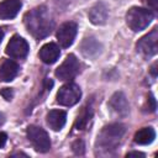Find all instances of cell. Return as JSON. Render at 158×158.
Returning a JSON list of instances; mask_svg holds the SVG:
<instances>
[{
	"instance_id": "cell-1",
	"label": "cell",
	"mask_w": 158,
	"mask_h": 158,
	"mask_svg": "<svg viewBox=\"0 0 158 158\" xmlns=\"http://www.w3.org/2000/svg\"><path fill=\"white\" fill-rule=\"evenodd\" d=\"M23 22L27 31L37 40L48 36L53 28V20L44 6L28 11L23 17Z\"/></svg>"
},
{
	"instance_id": "cell-2",
	"label": "cell",
	"mask_w": 158,
	"mask_h": 158,
	"mask_svg": "<svg viewBox=\"0 0 158 158\" xmlns=\"http://www.w3.org/2000/svg\"><path fill=\"white\" fill-rule=\"evenodd\" d=\"M125 133V126L121 123H111L105 126L96 138V151L99 154H110L118 146Z\"/></svg>"
},
{
	"instance_id": "cell-3",
	"label": "cell",
	"mask_w": 158,
	"mask_h": 158,
	"mask_svg": "<svg viewBox=\"0 0 158 158\" xmlns=\"http://www.w3.org/2000/svg\"><path fill=\"white\" fill-rule=\"evenodd\" d=\"M152 20H153L152 11L138 6L131 7L126 14V23L135 32L144 30L152 22Z\"/></svg>"
},
{
	"instance_id": "cell-4",
	"label": "cell",
	"mask_w": 158,
	"mask_h": 158,
	"mask_svg": "<svg viewBox=\"0 0 158 158\" xmlns=\"http://www.w3.org/2000/svg\"><path fill=\"white\" fill-rule=\"evenodd\" d=\"M27 138L31 142V144L33 146V148L37 152L44 153L47 151H49L51 148V139L48 133L40 126L36 125H30L27 127Z\"/></svg>"
},
{
	"instance_id": "cell-5",
	"label": "cell",
	"mask_w": 158,
	"mask_h": 158,
	"mask_svg": "<svg viewBox=\"0 0 158 158\" xmlns=\"http://www.w3.org/2000/svg\"><path fill=\"white\" fill-rule=\"evenodd\" d=\"M81 96V90L75 83H67L59 88L57 93V102L63 106L75 105Z\"/></svg>"
},
{
	"instance_id": "cell-6",
	"label": "cell",
	"mask_w": 158,
	"mask_h": 158,
	"mask_svg": "<svg viewBox=\"0 0 158 158\" xmlns=\"http://www.w3.org/2000/svg\"><path fill=\"white\" fill-rule=\"evenodd\" d=\"M137 51L143 57H152L158 51V31L157 28H153L149 33L141 37L137 42Z\"/></svg>"
},
{
	"instance_id": "cell-7",
	"label": "cell",
	"mask_w": 158,
	"mask_h": 158,
	"mask_svg": "<svg viewBox=\"0 0 158 158\" xmlns=\"http://www.w3.org/2000/svg\"><path fill=\"white\" fill-rule=\"evenodd\" d=\"M79 72V62L74 54H68L64 62L56 69V77L59 80H72Z\"/></svg>"
},
{
	"instance_id": "cell-8",
	"label": "cell",
	"mask_w": 158,
	"mask_h": 158,
	"mask_svg": "<svg viewBox=\"0 0 158 158\" xmlns=\"http://www.w3.org/2000/svg\"><path fill=\"white\" fill-rule=\"evenodd\" d=\"M28 43L26 42V40H23L22 37L15 35L11 37V40L9 41L7 46H6V54L10 56L11 58L15 59H21L25 58L28 53Z\"/></svg>"
},
{
	"instance_id": "cell-9",
	"label": "cell",
	"mask_w": 158,
	"mask_h": 158,
	"mask_svg": "<svg viewBox=\"0 0 158 158\" xmlns=\"http://www.w3.org/2000/svg\"><path fill=\"white\" fill-rule=\"evenodd\" d=\"M77 30H78L77 23L72 22V21L64 22L59 26L56 36H57L59 44L63 48H68L69 46H72V43L74 42V38H75V35H77Z\"/></svg>"
},
{
	"instance_id": "cell-10",
	"label": "cell",
	"mask_w": 158,
	"mask_h": 158,
	"mask_svg": "<svg viewBox=\"0 0 158 158\" xmlns=\"http://www.w3.org/2000/svg\"><path fill=\"white\" fill-rule=\"evenodd\" d=\"M109 106L112 109V111L115 114H117L118 116H122V117L127 116V114L130 111L127 99H126L125 94L121 91H117L111 96V99L109 101Z\"/></svg>"
},
{
	"instance_id": "cell-11",
	"label": "cell",
	"mask_w": 158,
	"mask_h": 158,
	"mask_svg": "<svg viewBox=\"0 0 158 158\" xmlns=\"http://www.w3.org/2000/svg\"><path fill=\"white\" fill-rule=\"evenodd\" d=\"M22 4L20 0H4L0 2V19L2 20H11L14 19L20 9H21Z\"/></svg>"
},
{
	"instance_id": "cell-12",
	"label": "cell",
	"mask_w": 158,
	"mask_h": 158,
	"mask_svg": "<svg viewBox=\"0 0 158 158\" xmlns=\"http://www.w3.org/2000/svg\"><path fill=\"white\" fill-rule=\"evenodd\" d=\"M41 60L46 64H53L60 56V51H59V47L56 44V43H46L44 46L41 47L40 49V53H38Z\"/></svg>"
},
{
	"instance_id": "cell-13",
	"label": "cell",
	"mask_w": 158,
	"mask_h": 158,
	"mask_svg": "<svg viewBox=\"0 0 158 158\" xmlns=\"http://www.w3.org/2000/svg\"><path fill=\"white\" fill-rule=\"evenodd\" d=\"M47 125L53 131H60L67 121V114L63 110H51L46 116Z\"/></svg>"
},
{
	"instance_id": "cell-14",
	"label": "cell",
	"mask_w": 158,
	"mask_h": 158,
	"mask_svg": "<svg viewBox=\"0 0 158 158\" xmlns=\"http://www.w3.org/2000/svg\"><path fill=\"white\" fill-rule=\"evenodd\" d=\"M88 16H89V20H90L91 23H94V25H104L106 22V20H107V16H109L107 7L102 2H98L89 10Z\"/></svg>"
},
{
	"instance_id": "cell-15",
	"label": "cell",
	"mask_w": 158,
	"mask_h": 158,
	"mask_svg": "<svg viewBox=\"0 0 158 158\" xmlns=\"http://www.w3.org/2000/svg\"><path fill=\"white\" fill-rule=\"evenodd\" d=\"M19 72V65L12 59H4L0 63V80L11 81Z\"/></svg>"
},
{
	"instance_id": "cell-16",
	"label": "cell",
	"mask_w": 158,
	"mask_h": 158,
	"mask_svg": "<svg viewBox=\"0 0 158 158\" xmlns=\"http://www.w3.org/2000/svg\"><path fill=\"white\" fill-rule=\"evenodd\" d=\"M81 53L88 58H95L101 53V44L93 37L85 38L80 44Z\"/></svg>"
},
{
	"instance_id": "cell-17",
	"label": "cell",
	"mask_w": 158,
	"mask_h": 158,
	"mask_svg": "<svg viewBox=\"0 0 158 158\" xmlns=\"http://www.w3.org/2000/svg\"><path fill=\"white\" fill-rule=\"evenodd\" d=\"M135 142L141 146L151 144L156 138V131L152 127H143L135 133Z\"/></svg>"
},
{
	"instance_id": "cell-18",
	"label": "cell",
	"mask_w": 158,
	"mask_h": 158,
	"mask_svg": "<svg viewBox=\"0 0 158 158\" xmlns=\"http://www.w3.org/2000/svg\"><path fill=\"white\" fill-rule=\"evenodd\" d=\"M91 116H93V110H91V107H90V106H89V107H88V106L83 107V110L80 111V114L78 115V117H77V120H75L74 127H75L77 130H84V128L88 126V123H89Z\"/></svg>"
},
{
	"instance_id": "cell-19",
	"label": "cell",
	"mask_w": 158,
	"mask_h": 158,
	"mask_svg": "<svg viewBox=\"0 0 158 158\" xmlns=\"http://www.w3.org/2000/svg\"><path fill=\"white\" fill-rule=\"evenodd\" d=\"M72 148H73V152L75 153V154H83L84 153V142L81 141V139H77L74 143H73V146H72Z\"/></svg>"
},
{
	"instance_id": "cell-20",
	"label": "cell",
	"mask_w": 158,
	"mask_h": 158,
	"mask_svg": "<svg viewBox=\"0 0 158 158\" xmlns=\"http://www.w3.org/2000/svg\"><path fill=\"white\" fill-rule=\"evenodd\" d=\"M0 94L4 96L5 100H11L12 96H14V91L11 89H9V88H4L2 90H0Z\"/></svg>"
},
{
	"instance_id": "cell-21",
	"label": "cell",
	"mask_w": 158,
	"mask_h": 158,
	"mask_svg": "<svg viewBox=\"0 0 158 158\" xmlns=\"http://www.w3.org/2000/svg\"><path fill=\"white\" fill-rule=\"evenodd\" d=\"M6 139H7V136H6V133H4V132H0V148H1V147H4V144L6 143Z\"/></svg>"
},
{
	"instance_id": "cell-22",
	"label": "cell",
	"mask_w": 158,
	"mask_h": 158,
	"mask_svg": "<svg viewBox=\"0 0 158 158\" xmlns=\"http://www.w3.org/2000/svg\"><path fill=\"white\" fill-rule=\"evenodd\" d=\"M126 157H127V158H128V157H144V154L141 153V152H130V153L126 154Z\"/></svg>"
},
{
	"instance_id": "cell-23",
	"label": "cell",
	"mask_w": 158,
	"mask_h": 158,
	"mask_svg": "<svg viewBox=\"0 0 158 158\" xmlns=\"http://www.w3.org/2000/svg\"><path fill=\"white\" fill-rule=\"evenodd\" d=\"M157 2H158V0H147V4L152 7V9H157Z\"/></svg>"
},
{
	"instance_id": "cell-24",
	"label": "cell",
	"mask_w": 158,
	"mask_h": 158,
	"mask_svg": "<svg viewBox=\"0 0 158 158\" xmlns=\"http://www.w3.org/2000/svg\"><path fill=\"white\" fill-rule=\"evenodd\" d=\"M156 67H157V63H154V64L152 65V68H151V73H152V75H153V77H157V70H156Z\"/></svg>"
},
{
	"instance_id": "cell-25",
	"label": "cell",
	"mask_w": 158,
	"mask_h": 158,
	"mask_svg": "<svg viewBox=\"0 0 158 158\" xmlns=\"http://www.w3.org/2000/svg\"><path fill=\"white\" fill-rule=\"evenodd\" d=\"M4 123V115L0 112V125H2Z\"/></svg>"
},
{
	"instance_id": "cell-26",
	"label": "cell",
	"mask_w": 158,
	"mask_h": 158,
	"mask_svg": "<svg viewBox=\"0 0 158 158\" xmlns=\"http://www.w3.org/2000/svg\"><path fill=\"white\" fill-rule=\"evenodd\" d=\"M2 37H4V31L0 28V42H1V40H2Z\"/></svg>"
}]
</instances>
